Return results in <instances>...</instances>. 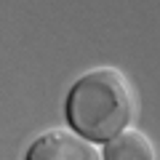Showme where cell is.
Listing matches in <instances>:
<instances>
[{"mask_svg": "<svg viewBox=\"0 0 160 160\" xmlns=\"http://www.w3.org/2000/svg\"><path fill=\"white\" fill-rule=\"evenodd\" d=\"M133 115V93L126 75L115 67H96L69 88L67 120L91 142L115 139Z\"/></svg>", "mask_w": 160, "mask_h": 160, "instance_id": "1", "label": "cell"}, {"mask_svg": "<svg viewBox=\"0 0 160 160\" xmlns=\"http://www.w3.org/2000/svg\"><path fill=\"white\" fill-rule=\"evenodd\" d=\"M24 160H104V155L91 139L69 128H51L32 142Z\"/></svg>", "mask_w": 160, "mask_h": 160, "instance_id": "2", "label": "cell"}, {"mask_svg": "<svg viewBox=\"0 0 160 160\" xmlns=\"http://www.w3.org/2000/svg\"><path fill=\"white\" fill-rule=\"evenodd\" d=\"M104 160H155V147L147 133L136 128H123L104 147Z\"/></svg>", "mask_w": 160, "mask_h": 160, "instance_id": "3", "label": "cell"}]
</instances>
